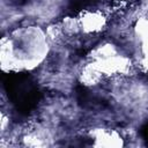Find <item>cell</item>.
<instances>
[{
  "mask_svg": "<svg viewBox=\"0 0 148 148\" xmlns=\"http://www.w3.org/2000/svg\"><path fill=\"white\" fill-rule=\"evenodd\" d=\"M3 86L10 101L21 113H29L39 99L37 87L27 74H6Z\"/></svg>",
  "mask_w": 148,
  "mask_h": 148,
  "instance_id": "obj_1",
  "label": "cell"
},
{
  "mask_svg": "<svg viewBox=\"0 0 148 148\" xmlns=\"http://www.w3.org/2000/svg\"><path fill=\"white\" fill-rule=\"evenodd\" d=\"M142 135H143V138L146 140H148V124L142 128Z\"/></svg>",
  "mask_w": 148,
  "mask_h": 148,
  "instance_id": "obj_2",
  "label": "cell"
}]
</instances>
